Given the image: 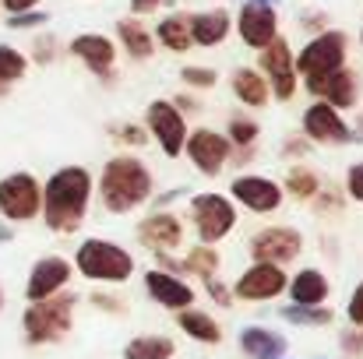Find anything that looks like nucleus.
<instances>
[{"instance_id": "f257e3e1", "label": "nucleus", "mask_w": 363, "mask_h": 359, "mask_svg": "<svg viewBox=\"0 0 363 359\" xmlns=\"http://www.w3.org/2000/svg\"><path fill=\"white\" fill-rule=\"evenodd\" d=\"M89 194H92V176L89 169L82 166H64L57 169L46 187H43V215H46V226L53 233H74L85 219V208H89Z\"/></svg>"}, {"instance_id": "f03ea898", "label": "nucleus", "mask_w": 363, "mask_h": 359, "mask_svg": "<svg viewBox=\"0 0 363 359\" xmlns=\"http://www.w3.org/2000/svg\"><path fill=\"white\" fill-rule=\"evenodd\" d=\"M99 198H103V208H106V212L127 215V212H134L138 205H145V201L152 198V173L145 169L141 159L117 155V159H110L106 169H103Z\"/></svg>"}, {"instance_id": "7ed1b4c3", "label": "nucleus", "mask_w": 363, "mask_h": 359, "mask_svg": "<svg viewBox=\"0 0 363 359\" xmlns=\"http://www.w3.org/2000/svg\"><path fill=\"white\" fill-rule=\"evenodd\" d=\"M78 271L92 282H110V285H121L130 278L134 271V257L123 250L121 243L113 239H85L78 246V257H74Z\"/></svg>"}, {"instance_id": "20e7f679", "label": "nucleus", "mask_w": 363, "mask_h": 359, "mask_svg": "<svg viewBox=\"0 0 363 359\" xmlns=\"http://www.w3.org/2000/svg\"><path fill=\"white\" fill-rule=\"evenodd\" d=\"M71 317H74V296H50L39 300L25 310L21 324H25V338L32 346H50L60 342L71 331Z\"/></svg>"}, {"instance_id": "39448f33", "label": "nucleus", "mask_w": 363, "mask_h": 359, "mask_svg": "<svg viewBox=\"0 0 363 359\" xmlns=\"http://www.w3.org/2000/svg\"><path fill=\"white\" fill-rule=\"evenodd\" d=\"M191 219H194V229H198L201 243L212 246V243H219V239H226L233 233V226H237V208H233V201L223 198V194H198V198L191 201Z\"/></svg>"}, {"instance_id": "423d86ee", "label": "nucleus", "mask_w": 363, "mask_h": 359, "mask_svg": "<svg viewBox=\"0 0 363 359\" xmlns=\"http://www.w3.org/2000/svg\"><path fill=\"white\" fill-rule=\"evenodd\" d=\"M43 208V187L32 173H11L0 180V215L7 222H28Z\"/></svg>"}, {"instance_id": "0eeeda50", "label": "nucleus", "mask_w": 363, "mask_h": 359, "mask_svg": "<svg viewBox=\"0 0 363 359\" xmlns=\"http://www.w3.org/2000/svg\"><path fill=\"white\" fill-rule=\"evenodd\" d=\"M342 64H346V35H342V32H325V35L311 39V42L300 50L293 71H300V74H307V78H318V74L339 71Z\"/></svg>"}, {"instance_id": "6e6552de", "label": "nucleus", "mask_w": 363, "mask_h": 359, "mask_svg": "<svg viewBox=\"0 0 363 359\" xmlns=\"http://www.w3.org/2000/svg\"><path fill=\"white\" fill-rule=\"evenodd\" d=\"M145 123H148V134L159 141V148H162L169 159H177V155L184 152V141H187V123H184L180 110H177L173 103L155 99V103L148 106V113H145Z\"/></svg>"}, {"instance_id": "1a4fd4ad", "label": "nucleus", "mask_w": 363, "mask_h": 359, "mask_svg": "<svg viewBox=\"0 0 363 359\" xmlns=\"http://www.w3.org/2000/svg\"><path fill=\"white\" fill-rule=\"evenodd\" d=\"M250 257L254 261H264V264H286L293 261L300 250H303V237L289 226H268L261 233L250 237Z\"/></svg>"}, {"instance_id": "9d476101", "label": "nucleus", "mask_w": 363, "mask_h": 359, "mask_svg": "<svg viewBox=\"0 0 363 359\" xmlns=\"http://www.w3.org/2000/svg\"><path fill=\"white\" fill-rule=\"evenodd\" d=\"M184 148H187L191 162H194L205 176H219L223 166H226V159H230V141H226L223 134L208 130V127L191 130V137L184 141Z\"/></svg>"}, {"instance_id": "9b49d317", "label": "nucleus", "mask_w": 363, "mask_h": 359, "mask_svg": "<svg viewBox=\"0 0 363 359\" xmlns=\"http://www.w3.org/2000/svg\"><path fill=\"white\" fill-rule=\"evenodd\" d=\"M303 134L318 144H350V141H363L357 137L346 120L339 117V110H332L328 103H314L307 113H303Z\"/></svg>"}, {"instance_id": "f8f14e48", "label": "nucleus", "mask_w": 363, "mask_h": 359, "mask_svg": "<svg viewBox=\"0 0 363 359\" xmlns=\"http://www.w3.org/2000/svg\"><path fill=\"white\" fill-rule=\"evenodd\" d=\"M67 278H71V264H67L64 257H57V253L39 257V261L32 264V271H28V285H25L28 303H39V300L57 296V292L67 285Z\"/></svg>"}, {"instance_id": "ddd939ff", "label": "nucleus", "mask_w": 363, "mask_h": 359, "mask_svg": "<svg viewBox=\"0 0 363 359\" xmlns=\"http://www.w3.org/2000/svg\"><path fill=\"white\" fill-rule=\"evenodd\" d=\"M286 289V271L279 264H264V261H254L233 285V292L240 300H275L279 292Z\"/></svg>"}, {"instance_id": "4468645a", "label": "nucleus", "mask_w": 363, "mask_h": 359, "mask_svg": "<svg viewBox=\"0 0 363 359\" xmlns=\"http://www.w3.org/2000/svg\"><path fill=\"white\" fill-rule=\"evenodd\" d=\"M261 71L272 78V92L279 99H293L296 92V71H293V53L289 46L275 35L264 50H261Z\"/></svg>"}, {"instance_id": "2eb2a0df", "label": "nucleus", "mask_w": 363, "mask_h": 359, "mask_svg": "<svg viewBox=\"0 0 363 359\" xmlns=\"http://www.w3.org/2000/svg\"><path fill=\"white\" fill-rule=\"evenodd\" d=\"M240 39L254 50H264L272 39H275V28H279V18H275V7L264 4V0H250L240 7Z\"/></svg>"}, {"instance_id": "dca6fc26", "label": "nucleus", "mask_w": 363, "mask_h": 359, "mask_svg": "<svg viewBox=\"0 0 363 359\" xmlns=\"http://www.w3.org/2000/svg\"><path fill=\"white\" fill-rule=\"evenodd\" d=\"M307 89L328 103L332 110H350L357 106V74L339 67V71H328V74H318V78H307Z\"/></svg>"}, {"instance_id": "f3484780", "label": "nucleus", "mask_w": 363, "mask_h": 359, "mask_svg": "<svg viewBox=\"0 0 363 359\" xmlns=\"http://www.w3.org/2000/svg\"><path fill=\"white\" fill-rule=\"evenodd\" d=\"M230 190H233V198L240 201L243 208L261 212V215L275 212L282 205V187L275 180H268V176H237Z\"/></svg>"}, {"instance_id": "a211bd4d", "label": "nucleus", "mask_w": 363, "mask_h": 359, "mask_svg": "<svg viewBox=\"0 0 363 359\" xmlns=\"http://www.w3.org/2000/svg\"><path fill=\"white\" fill-rule=\"evenodd\" d=\"M145 289H148V296H152L159 307H166V310H187V307L194 303V289H191L187 282H180L177 275H166V271H159V268H152V271L145 275Z\"/></svg>"}, {"instance_id": "6ab92c4d", "label": "nucleus", "mask_w": 363, "mask_h": 359, "mask_svg": "<svg viewBox=\"0 0 363 359\" xmlns=\"http://www.w3.org/2000/svg\"><path fill=\"white\" fill-rule=\"evenodd\" d=\"M138 239H141L148 250H173V246H180V239H184V226H180L177 215L155 212V215H148V219L138 226Z\"/></svg>"}, {"instance_id": "aec40b11", "label": "nucleus", "mask_w": 363, "mask_h": 359, "mask_svg": "<svg viewBox=\"0 0 363 359\" xmlns=\"http://www.w3.org/2000/svg\"><path fill=\"white\" fill-rule=\"evenodd\" d=\"M71 53L74 57H82L96 74H103V78H110L113 74V60H117V50H113V42L106 39V35H96V32H85V35H78L74 42H71Z\"/></svg>"}, {"instance_id": "412c9836", "label": "nucleus", "mask_w": 363, "mask_h": 359, "mask_svg": "<svg viewBox=\"0 0 363 359\" xmlns=\"http://www.w3.org/2000/svg\"><path fill=\"white\" fill-rule=\"evenodd\" d=\"M237 342L250 359H282V353H286V335H279L272 328H257V324L243 328Z\"/></svg>"}, {"instance_id": "4be33fe9", "label": "nucleus", "mask_w": 363, "mask_h": 359, "mask_svg": "<svg viewBox=\"0 0 363 359\" xmlns=\"http://www.w3.org/2000/svg\"><path fill=\"white\" fill-rule=\"evenodd\" d=\"M293 303L300 307H321V300L328 296V278L318 268H303L300 275H293V282H286Z\"/></svg>"}, {"instance_id": "5701e85b", "label": "nucleus", "mask_w": 363, "mask_h": 359, "mask_svg": "<svg viewBox=\"0 0 363 359\" xmlns=\"http://www.w3.org/2000/svg\"><path fill=\"white\" fill-rule=\"evenodd\" d=\"M187 25H191V42H198V46H216L230 35V14L226 11L194 14V18H187Z\"/></svg>"}, {"instance_id": "b1692460", "label": "nucleus", "mask_w": 363, "mask_h": 359, "mask_svg": "<svg viewBox=\"0 0 363 359\" xmlns=\"http://www.w3.org/2000/svg\"><path fill=\"white\" fill-rule=\"evenodd\" d=\"M177 324H180V331H187L194 342H205V346H219L223 342V328L208 317V314H201V310H180L177 314Z\"/></svg>"}, {"instance_id": "393cba45", "label": "nucleus", "mask_w": 363, "mask_h": 359, "mask_svg": "<svg viewBox=\"0 0 363 359\" xmlns=\"http://www.w3.org/2000/svg\"><path fill=\"white\" fill-rule=\"evenodd\" d=\"M173 353L177 346L166 335H138L123 346V359H169Z\"/></svg>"}, {"instance_id": "a878e982", "label": "nucleus", "mask_w": 363, "mask_h": 359, "mask_svg": "<svg viewBox=\"0 0 363 359\" xmlns=\"http://www.w3.org/2000/svg\"><path fill=\"white\" fill-rule=\"evenodd\" d=\"M233 96L240 99L243 106H264V103H268V81H264L257 71L240 67V71L233 74Z\"/></svg>"}, {"instance_id": "bb28decb", "label": "nucleus", "mask_w": 363, "mask_h": 359, "mask_svg": "<svg viewBox=\"0 0 363 359\" xmlns=\"http://www.w3.org/2000/svg\"><path fill=\"white\" fill-rule=\"evenodd\" d=\"M159 42L166 46V50H173V53H184V50H191V25H187V18L184 14H173V18H166V21H159Z\"/></svg>"}, {"instance_id": "cd10ccee", "label": "nucleus", "mask_w": 363, "mask_h": 359, "mask_svg": "<svg viewBox=\"0 0 363 359\" xmlns=\"http://www.w3.org/2000/svg\"><path fill=\"white\" fill-rule=\"evenodd\" d=\"M117 35H121L123 50H127L134 60H148V57H152V35H148L138 21H121V25H117Z\"/></svg>"}, {"instance_id": "c85d7f7f", "label": "nucleus", "mask_w": 363, "mask_h": 359, "mask_svg": "<svg viewBox=\"0 0 363 359\" xmlns=\"http://www.w3.org/2000/svg\"><path fill=\"white\" fill-rule=\"evenodd\" d=\"M282 321H289V324H307V328H325V324H332V310H328V307H300V303H289V307H282Z\"/></svg>"}, {"instance_id": "c756f323", "label": "nucleus", "mask_w": 363, "mask_h": 359, "mask_svg": "<svg viewBox=\"0 0 363 359\" xmlns=\"http://www.w3.org/2000/svg\"><path fill=\"white\" fill-rule=\"evenodd\" d=\"M286 190H289L293 198H300V201H311V198L321 190V183H318V176H314L307 166H293V169L286 173Z\"/></svg>"}, {"instance_id": "7c9ffc66", "label": "nucleus", "mask_w": 363, "mask_h": 359, "mask_svg": "<svg viewBox=\"0 0 363 359\" xmlns=\"http://www.w3.org/2000/svg\"><path fill=\"white\" fill-rule=\"evenodd\" d=\"M184 268L194 271V275H201V278H212V275L219 271V253H216V246H194V250L187 253Z\"/></svg>"}, {"instance_id": "2f4dec72", "label": "nucleus", "mask_w": 363, "mask_h": 359, "mask_svg": "<svg viewBox=\"0 0 363 359\" xmlns=\"http://www.w3.org/2000/svg\"><path fill=\"white\" fill-rule=\"evenodd\" d=\"M25 74V57L14 46H0V85H11Z\"/></svg>"}, {"instance_id": "473e14b6", "label": "nucleus", "mask_w": 363, "mask_h": 359, "mask_svg": "<svg viewBox=\"0 0 363 359\" xmlns=\"http://www.w3.org/2000/svg\"><path fill=\"white\" fill-rule=\"evenodd\" d=\"M226 141H233V144H240V148H250L254 141H257V123L254 120H243V117H233L230 120V137Z\"/></svg>"}, {"instance_id": "72a5a7b5", "label": "nucleus", "mask_w": 363, "mask_h": 359, "mask_svg": "<svg viewBox=\"0 0 363 359\" xmlns=\"http://www.w3.org/2000/svg\"><path fill=\"white\" fill-rule=\"evenodd\" d=\"M180 78L187 85H194V89H212L216 85V71H208V67H184Z\"/></svg>"}, {"instance_id": "f704fd0d", "label": "nucleus", "mask_w": 363, "mask_h": 359, "mask_svg": "<svg viewBox=\"0 0 363 359\" xmlns=\"http://www.w3.org/2000/svg\"><path fill=\"white\" fill-rule=\"evenodd\" d=\"M346 194L363 205V162H353V166H350V173H346Z\"/></svg>"}, {"instance_id": "c9c22d12", "label": "nucleus", "mask_w": 363, "mask_h": 359, "mask_svg": "<svg viewBox=\"0 0 363 359\" xmlns=\"http://www.w3.org/2000/svg\"><path fill=\"white\" fill-rule=\"evenodd\" d=\"M46 21V14L43 11H25V14H11V28H35V25H43Z\"/></svg>"}, {"instance_id": "e433bc0d", "label": "nucleus", "mask_w": 363, "mask_h": 359, "mask_svg": "<svg viewBox=\"0 0 363 359\" xmlns=\"http://www.w3.org/2000/svg\"><path fill=\"white\" fill-rule=\"evenodd\" d=\"M346 314H350V321L353 324H360L363 328V282L353 289V296H350V307H346Z\"/></svg>"}, {"instance_id": "4c0bfd02", "label": "nucleus", "mask_w": 363, "mask_h": 359, "mask_svg": "<svg viewBox=\"0 0 363 359\" xmlns=\"http://www.w3.org/2000/svg\"><path fill=\"white\" fill-rule=\"evenodd\" d=\"M342 349H346L350 356H357V359L363 356V328L360 331H346V335H342Z\"/></svg>"}, {"instance_id": "58836bf2", "label": "nucleus", "mask_w": 363, "mask_h": 359, "mask_svg": "<svg viewBox=\"0 0 363 359\" xmlns=\"http://www.w3.org/2000/svg\"><path fill=\"white\" fill-rule=\"evenodd\" d=\"M205 282H208V296H212V300H219L223 307H233V303H230V289H226L219 278H205Z\"/></svg>"}, {"instance_id": "ea45409f", "label": "nucleus", "mask_w": 363, "mask_h": 359, "mask_svg": "<svg viewBox=\"0 0 363 359\" xmlns=\"http://www.w3.org/2000/svg\"><path fill=\"white\" fill-rule=\"evenodd\" d=\"M121 141H130V144H145V130L141 127H134V123H127V127H121V134H117Z\"/></svg>"}, {"instance_id": "a19ab883", "label": "nucleus", "mask_w": 363, "mask_h": 359, "mask_svg": "<svg viewBox=\"0 0 363 359\" xmlns=\"http://www.w3.org/2000/svg\"><path fill=\"white\" fill-rule=\"evenodd\" d=\"M39 0H4V7L11 11V14H25V11H32Z\"/></svg>"}, {"instance_id": "79ce46f5", "label": "nucleus", "mask_w": 363, "mask_h": 359, "mask_svg": "<svg viewBox=\"0 0 363 359\" xmlns=\"http://www.w3.org/2000/svg\"><path fill=\"white\" fill-rule=\"evenodd\" d=\"M92 303H96V307H106V310H121V300L103 296V292H96V296H92Z\"/></svg>"}, {"instance_id": "37998d69", "label": "nucleus", "mask_w": 363, "mask_h": 359, "mask_svg": "<svg viewBox=\"0 0 363 359\" xmlns=\"http://www.w3.org/2000/svg\"><path fill=\"white\" fill-rule=\"evenodd\" d=\"M162 0H130V11H138V14H145V11H155Z\"/></svg>"}, {"instance_id": "c03bdc74", "label": "nucleus", "mask_w": 363, "mask_h": 359, "mask_svg": "<svg viewBox=\"0 0 363 359\" xmlns=\"http://www.w3.org/2000/svg\"><path fill=\"white\" fill-rule=\"evenodd\" d=\"M14 237V233H11V229H7V226H0V243H7V239Z\"/></svg>"}, {"instance_id": "a18cd8bd", "label": "nucleus", "mask_w": 363, "mask_h": 359, "mask_svg": "<svg viewBox=\"0 0 363 359\" xmlns=\"http://www.w3.org/2000/svg\"><path fill=\"white\" fill-rule=\"evenodd\" d=\"M0 310H4V289H0Z\"/></svg>"}]
</instances>
